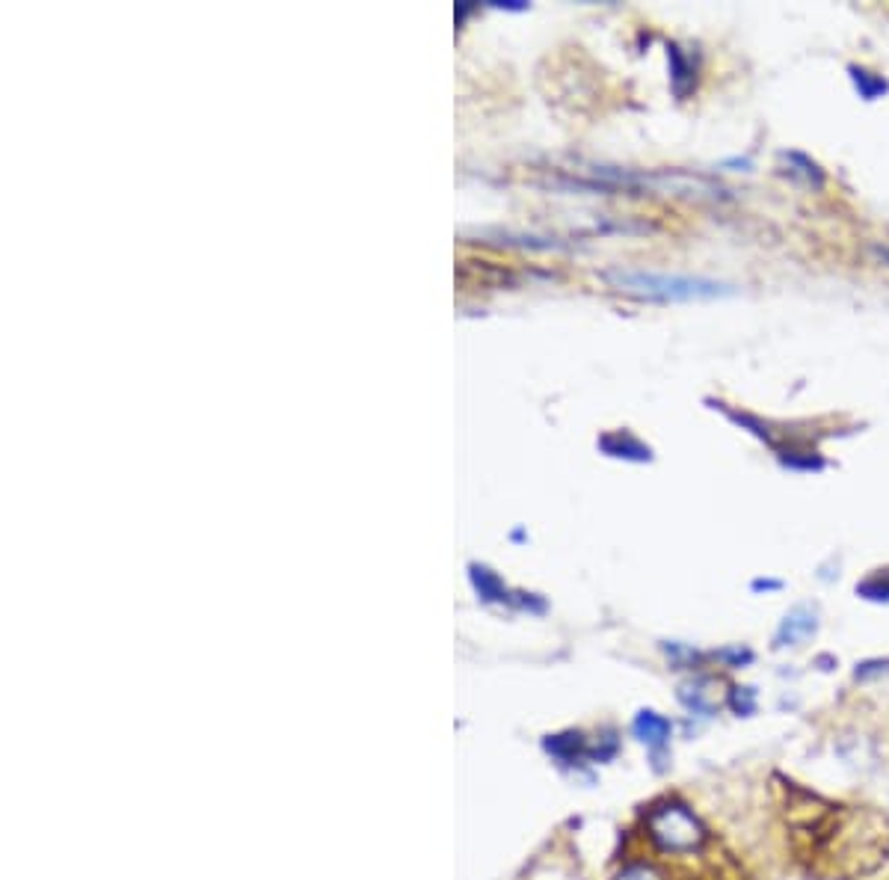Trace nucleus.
Instances as JSON below:
<instances>
[{"label": "nucleus", "instance_id": "obj_1", "mask_svg": "<svg viewBox=\"0 0 889 880\" xmlns=\"http://www.w3.org/2000/svg\"><path fill=\"white\" fill-rule=\"evenodd\" d=\"M647 836L656 845V851L667 857H694L709 845V830L694 809H688L679 800H665L649 809Z\"/></svg>", "mask_w": 889, "mask_h": 880}, {"label": "nucleus", "instance_id": "obj_2", "mask_svg": "<svg viewBox=\"0 0 889 880\" xmlns=\"http://www.w3.org/2000/svg\"><path fill=\"white\" fill-rule=\"evenodd\" d=\"M631 285H640L647 294L656 297H673V300H709V297H726L732 294L730 287L712 279H694V276H635L629 279Z\"/></svg>", "mask_w": 889, "mask_h": 880}, {"label": "nucleus", "instance_id": "obj_3", "mask_svg": "<svg viewBox=\"0 0 889 880\" xmlns=\"http://www.w3.org/2000/svg\"><path fill=\"white\" fill-rule=\"evenodd\" d=\"M726 694L723 691V682L718 677H709V673H694L688 677L677 691V700L682 703L688 714L694 717H714L726 705Z\"/></svg>", "mask_w": 889, "mask_h": 880}, {"label": "nucleus", "instance_id": "obj_4", "mask_svg": "<svg viewBox=\"0 0 889 880\" xmlns=\"http://www.w3.org/2000/svg\"><path fill=\"white\" fill-rule=\"evenodd\" d=\"M815 631H818V611L809 605H795L774 631V649L801 647L809 638H815Z\"/></svg>", "mask_w": 889, "mask_h": 880}, {"label": "nucleus", "instance_id": "obj_5", "mask_svg": "<svg viewBox=\"0 0 889 880\" xmlns=\"http://www.w3.org/2000/svg\"><path fill=\"white\" fill-rule=\"evenodd\" d=\"M631 735H635L640 744H647L649 751L658 753L670 744L673 723L667 721L665 714L652 712V709H640V712L635 714V721H631Z\"/></svg>", "mask_w": 889, "mask_h": 880}, {"label": "nucleus", "instance_id": "obj_6", "mask_svg": "<svg viewBox=\"0 0 889 880\" xmlns=\"http://www.w3.org/2000/svg\"><path fill=\"white\" fill-rule=\"evenodd\" d=\"M543 747H546L557 762H582L587 759V751H590V744L584 742L582 732L573 730L561 732V735H548L546 742H543Z\"/></svg>", "mask_w": 889, "mask_h": 880}, {"label": "nucleus", "instance_id": "obj_7", "mask_svg": "<svg viewBox=\"0 0 889 880\" xmlns=\"http://www.w3.org/2000/svg\"><path fill=\"white\" fill-rule=\"evenodd\" d=\"M848 75H851V81H854V90H857L860 98H866V102H875V98H880V95L889 93L887 77L875 75V72H869V69H862V65H848Z\"/></svg>", "mask_w": 889, "mask_h": 880}, {"label": "nucleus", "instance_id": "obj_8", "mask_svg": "<svg viewBox=\"0 0 889 880\" xmlns=\"http://www.w3.org/2000/svg\"><path fill=\"white\" fill-rule=\"evenodd\" d=\"M726 709H730L735 717H753L756 709H760V696H756V688L751 685H732L730 694H726Z\"/></svg>", "mask_w": 889, "mask_h": 880}, {"label": "nucleus", "instance_id": "obj_9", "mask_svg": "<svg viewBox=\"0 0 889 880\" xmlns=\"http://www.w3.org/2000/svg\"><path fill=\"white\" fill-rule=\"evenodd\" d=\"M857 596L869 599V603H883L889 605V566L887 569H875L857 584Z\"/></svg>", "mask_w": 889, "mask_h": 880}, {"label": "nucleus", "instance_id": "obj_10", "mask_svg": "<svg viewBox=\"0 0 889 880\" xmlns=\"http://www.w3.org/2000/svg\"><path fill=\"white\" fill-rule=\"evenodd\" d=\"M783 160H788L792 172L804 178L806 185L825 187V172H822V167H818L815 160H809L806 155H801V151H783Z\"/></svg>", "mask_w": 889, "mask_h": 880}, {"label": "nucleus", "instance_id": "obj_11", "mask_svg": "<svg viewBox=\"0 0 889 880\" xmlns=\"http://www.w3.org/2000/svg\"><path fill=\"white\" fill-rule=\"evenodd\" d=\"M712 658L718 661V664H723L726 670H739V668H747V664H753V649L741 647V643H732V647H723L718 649V652H712Z\"/></svg>", "mask_w": 889, "mask_h": 880}, {"label": "nucleus", "instance_id": "obj_12", "mask_svg": "<svg viewBox=\"0 0 889 880\" xmlns=\"http://www.w3.org/2000/svg\"><path fill=\"white\" fill-rule=\"evenodd\" d=\"M670 60H673V86H677V95H686L694 86V65L688 63L679 48H670Z\"/></svg>", "mask_w": 889, "mask_h": 880}, {"label": "nucleus", "instance_id": "obj_13", "mask_svg": "<svg viewBox=\"0 0 889 880\" xmlns=\"http://www.w3.org/2000/svg\"><path fill=\"white\" fill-rule=\"evenodd\" d=\"M887 673H889V658H869V661L857 664L854 679H857V682H871V679L887 677Z\"/></svg>", "mask_w": 889, "mask_h": 880}, {"label": "nucleus", "instance_id": "obj_14", "mask_svg": "<svg viewBox=\"0 0 889 880\" xmlns=\"http://www.w3.org/2000/svg\"><path fill=\"white\" fill-rule=\"evenodd\" d=\"M614 880H665V874L656 866H649V862H631Z\"/></svg>", "mask_w": 889, "mask_h": 880}, {"label": "nucleus", "instance_id": "obj_15", "mask_svg": "<svg viewBox=\"0 0 889 880\" xmlns=\"http://www.w3.org/2000/svg\"><path fill=\"white\" fill-rule=\"evenodd\" d=\"M751 590H756V594H762V590H783V582H777V578H756L751 584Z\"/></svg>", "mask_w": 889, "mask_h": 880}, {"label": "nucleus", "instance_id": "obj_16", "mask_svg": "<svg viewBox=\"0 0 889 880\" xmlns=\"http://www.w3.org/2000/svg\"><path fill=\"white\" fill-rule=\"evenodd\" d=\"M880 255H887V259H889V250H880Z\"/></svg>", "mask_w": 889, "mask_h": 880}]
</instances>
